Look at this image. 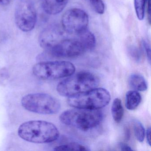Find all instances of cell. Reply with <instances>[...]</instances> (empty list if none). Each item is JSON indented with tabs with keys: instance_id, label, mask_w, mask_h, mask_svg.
<instances>
[{
	"instance_id": "6da1fadb",
	"label": "cell",
	"mask_w": 151,
	"mask_h": 151,
	"mask_svg": "<svg viewBox=\"0 0 151 151\" xmlns=\"http://www.w3.org/2000/svg\"><path fill=\"white\" fill-rule=\"evenodd\" d=\"M18 134L21 138L28 142L42 144L57 140L60 132L52 123L45 121H31L20 125Z\"/></svg>"
},
{
	"instance_id": "7a4b0ae2",
	"label": "cell",
	"mask_w": 151,
	"mask_h": 151,
	"mask_svg": "<svg viewBox=\"0 0 151 151\" xmlns=\"http://www.w3.org/2000/svg\"><path fill=\"white\" fill-rule=\"evenodd\" d=\"M103 117L102 112L99 109L74 108L62 113L60 120L67 126L85 131L97 127Z\"/></svg>"
},
{
	"instance_id": "3957f363",
	"label": "cell",
	"mask_w": 151,
	"mask_h": 151,
	"mask_svg": "<svg viewBox=\"0 0 151 151\" xmlns=\"http://www.w3.org/2000/svg\"><path fill=\"white\" fill-rule=\"evenodd\" d=\"M59 83L58 93L63 97H69L97 88L100 83L99 78L88 71H80L72 74Z\"/></svg>"
},
{
	"instance_id": "277c9868",
	"label": "cell",
	"mask_w": 151,
	"mask_h": 151,
	"mask_svg": "<svg viewBox=\"0 0 151 151\" xmlns=\"http://www.w3.org/2000/svg\"><path fill=\"white\" fill-rule=\"evenodd\" d=\"M109 92L103 88H95L68 97V103L76 108L99 109L106 106L110 102Z\"/></svg>"
},
{
	"instance_id": "5b68a950",
	"label": "cell",
	"mask_w": 151,
	"mask_h": 151,
	"mask_svg": "<svg viewBox=\"0 0 151 151\" xmlns=\"http://www.w3.org/2000/svg\"><path fill=\"white\" fill-rule=\"evenodd\" d=\"M32 71L40 79L54 80L71 76L76 71V68L73 63L66 61L44 62L35 64Z\"/></svg>"
},
{
	"instance_id": "8992f818",
	"label": "cell",
	"mask_w": 151,
	"mask_h": 151,
	"mask_svg": "<svg viewBox=\"0 0 151 151\" xmlns=\"http://www.w3.org/2000/svg\"><path fill=\"white\" fill-rule=\"evenodd\" d=\"M23 107L26 110L42 114H53L60 109L58 100L44 93H35L25 95L22 100Z\"/></svg>"
},
{
	"instance_id": "52a82bcc",
	"label": "cell",
	"mask_w": 151,
	"mask_h": 151,
	"mask_svg": "<svg viewBox=\"0 0 151 151\" xmlns=\"http://www.w3.org/2000/svg\"><path fill=\"white\" fill-rule=\"evenodd\" d=\"M88 24V14L80 9H69L64 13L62 18L63 29L70 34H79L87 29Z\"/></svg>"
},
{
	"instance_id": "ba28073f",
	"label": "cell",
	"mask_w": 151,
	"mask_h": 151,
	"mask_svg": "<svg viewBox=\"0 0 151 151\" xmlns=\"http://www.w3.org/2000/svg\"><path fill=\"white\" fill-rule=\"evenodd\" d=\"M37 12L34 5L28 1H20L15 13L16 23L19 29L24 32L32 30L37 22Z\"/></svg>"
},
{
	"instance_id": "9c48e42d",
	"label": "cell",
	"mask_w": 151,
	"mask_h": 151,
	"mask_svg": "<svg viewBox=\"0 0 151 151\" xmlns=\"http://www.w3.org/2000/svg\"><path fill=\"white\" fill-rule=\"evenodd\" d=\"M47 51L54 57L67 58L78 57L87 51L78 39L59 41Z\"/></svg>"
},
{
	"instance_id": "30bf717a",
	"label": "cell",
	"mask_w": 151,
	"mask_h": 151,
	"mask_svg": "<svg viewBox=\"0 0 151 151\" xmlns=\"http://www.w3.org/2000/svg\"><path fill=\"white\" fill-rule=\"evenodd\" d=\"M129 85L134 91H145L147 89V84L145 78L138 74L131 75L128 79Z\"/></svg>"
},
{
	"instance_id": "8fae6325",
	"label": "cell",
	"mask_w": 151,
	"mask_h": 151,
	"mask_svg": "<svg viewBox=\"0 0 151 151\" xmlns=\"http://www.w3.org/2000/svg\"><path fill=\"white\" fill-rule=\"evenodd\" d=\"M78 35V39L81 41L86 51H91L95 47L96 44L95 36L87 29L82 32Z\"/></svg>"
},
{
	"instance_id": "7c38bea8",
	"label": "cell",
	"mask_w": 151,
	"mask_h": 151,
	"mask_svg": "<svg viewBox=\"0 0 151 151\" xmlns=\"http://www.w3.org/2000/svg\"><path fill=\"white\" fill-rule=\"evenodd\" d=\"M141 101V95L137 91H129L125 97V106L129 110H134L138 106Z\"/></svg>"
},
{
	"instance_id": "4fadbf2b",
	"label": "cell",
	"mask_w": 151,
	"mask_h": 151,
	"mask_svg": "<svg viewBox=\"0 0 151 151\" xmlns=\"http://www.w3.org/2000/svg\"><path fill=\"white\" fill-rule=\"evenodd\" d=\"M111 113L116 122L119 123L122 121L124 115V109L120 99L116 98L113 101L111 106Z\"/></svg>"
},
{
	"instance_id": "5bb4252c",
	"label": "cell",
	"mask_w": 151,
	"mask_h": 151,
	"mask_svg": "<svg viewBox=\"0 0 151 151\" xmlns=\"http://www.w3.org/2000/svg\"><path fill=\"white\" fill-rule=\"evenodd\" d=\"M55 151H90V149L85 146L78 143L73 142L57 146L55 147Z\"/></svg>"
},
{
	"instance_id": "9a60e30c",
	"label": "cell",
	"mask_w": 151,
	"mask_h": 151,
	"mask_svg": "<svg viewBox=\"0 0 151 151\" xmlns=\"http://www.w3.org/2000/svg\"><path fill=\"white\" fill-rule=\"evenodd\" d=\"M133 129L136 138L139 142L144 141L145 136V130L142 124L137 120L133 122Z\"/></svg>"
},
{
	"instance_id": "2e32d148",
	"label": "cell",
	"mask_w": 151,
	"mask_h": 151,
	"mask_svg": "<svg viewBox=\"0 0 151 151\" xmlns=\"http://www.w3.org/2000/svg\"><path fill=\"white\" fill-rule=\"evenodd\" d=\"M148 0H134V7L137 17L139 20H143L145 17L146 3Z\"/></svg>"
},
{
	"instance_id": "e0dca14e",
	"label": "cell",
	"mask_w": 151,
	"mask_h": 151,
	"mask_svg": "<svg viewBox=\"0 0 151 151\" xmlns=\"http://www.w3.org/2000/svg\"><path fill=\"white\" fill-rule=\"evenodd\" d=\"M92 8L97 14H102L105 12V6L102 0H87Z\"/></svg>"
},
{
	"instance_id": "ac0fdd59",
	"label": "cell",
	"mask_w": 151,
	"mask_h": 151,
	"mask_svg": "<svg viewBox=\"0 0 151 151\" xmlns=\"http://www.w3.org/2000/svg\"><path fill=\"white\" fill-rule=\"evenodd\" d=\"M129 52L131 56L132 57L134 60L138 62L141 60V54L137 47L132 46L129 47Z\"/></svg>"
},
{
	"instance_id": "d6986e66",
	"label": "cell",
	"mask_w": 151,
	"mask_h": 151,
	"mask_svg": "<svg viewBox=\"0 0 151 151\" xmlns=\"http://www.w3.org/2000/svg\"><path fill=\"white\" fill-rule=\"evenodd\" d=\"M142 44H143V46L145 52L147 60L149 63H151V48H150V45L148 44L147 41L145 40H143Z\"/></svg>"
},
{
	"instance_id": "ffe728a7",
	"label": "cell",
	"mask_w": 151,
	"mask_h": 151,
	"mask_svg": "<svg viewBox=\"0 0 151 151\" xmlns=\"http://www.w3.org/2000/svg\"><path fill=\"white\" fill-rule=\"evenodd\" d=\"M50 1L57 5L63 7H65L68 1V0H50Z\"/></svg>"
},
{
	"instance_id": "44dd1931",
	"label": "cell",
	"mask_w": 151,
	"mask_h": 151,
	"mask_svg": "<svg viewBox=\"0 0 151 151\" xmlns=\"http://www.w3.org/2000/svg\"><path fill=\"white\" fill-rule=\"evenodd\" d=\"M119 147L122 151H132L131 147L124 143H120L119 144Z\"/></svg>"
},
{
	"instance_id": "7402d4cb",
	"label": "cell",
	"mask_w": 151,
	"mask_h": 151,
	"mask_svg": "<svg viewBox=\"0 0 151 151\" xmlns=\"http://www.w3.org/2000/svg\"><path fill=\"white\" fill-rule=\"evenodd\" d=\"M150 135H151V128H150V127H149L146 131L147 140V144L149 145V146H151V137H150Z\"/></svg>"
},
{
	"instance_id": "603a6c76",
	"label": "cell",
	"mask_w": 151,
	"mask_h": 151,
	"mask_svg": "<svg viewBox=\"0 0 151 151\" xmlns=\"http://www.w3.org/2000/svg\"><path fill=\"white\" fill-rule=\"evenodd\" d=\"M12 1V0H0V5L1 6H7Z\"/></svg>"
}]
</instances>
